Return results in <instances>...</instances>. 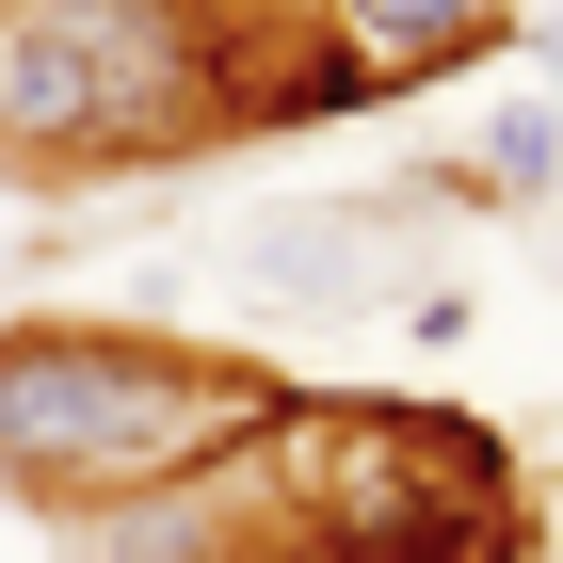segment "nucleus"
Returning <instances> with one entry per match:
<instances>
[{"label":"nucleus","mask_w":563,"mask_h":563,"mask_svg":"<svg viewBox=\"0 0 563 563\" xmlns=\"http://www.w3.org/2000/svg\"><path fill=\"white\" fill-rule=\"evenodd\" d=\"M290 113H371L322 0L306 33H274V0H0V177L97 194Z\"/></svg>","instance_id":"nucleus-1"},{"label":"nucleus","mask_w":563,"mask_h":563,"mask_svg":"<svg viewBox=\"0 0 563 563\" xmlns=\"http://www.w3.org/2000/svg\"><path fill=\"white\" fill-rule=\"evenodd\" d=\"M290 419L258 354L162 339V322H0V483L33 516H113L242 467Z\"/></svg>","instance_id":"nucleus-2"},{"label":"nucleus","mask_w":563,"mask_h":563,"mask_svg":"<svg viewBox=\"0 0 563 563\" xmlns=\"http://www.w3.org/2000/svg\"><path fill=\"white\" fill-rule=\"evenodd\" d=\"M225 290L258 322H402V210L387 194H274L225 225Z\"/></svg>","instance_id":"nucleus-3"},{"label":"nucleus","mask_w":563,"mask_h":563,"mask_svg":"<svg viewBox=\"0 0 563 563\" xmlns=\"http://www.w3.org/2000/svg\"><path fill=\"white\" fill-rule=\"evenodd\" d=\"M322 33H339L354 97H402V81H451L483 48L516 33V0H322Z\"/></svg>","instance_id":"nucleus-4"},{"label":"nucleus","mask_w":563,"mask_h":563,"mask_svg":"<svg viewBox=\"0 0 563 563\" xmlns=\"http://www.w3.org/2000/svg\"><path fill=\"white\" fill-rule=\"evenodd\" d=\"M563 177V113L548 97H499V113H483V145H467V177H451V194H499V210H531V194H548Z\"/></svg>","instance_id":"nucleus-5"},{"label":"nucleus","mask_w":563,"mask_h":563,"mask_svg":"<svg viewBox=\"0 0 563 563\" xmlns=\"http://www.w3.org/2000/svg\"><path fill=\"white\" fill-rule=\"evenodd\" d=\"M531 48H548V65H563V0H531Z\"/></svg>","instance_id":"nucleus-6"}]
</instances>
